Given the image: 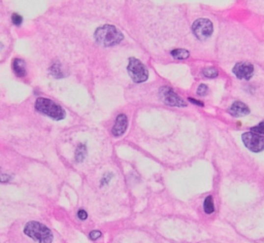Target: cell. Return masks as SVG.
Returning a JSON list of instances; mask_svg holds the SVG:
<instances>
[{
  "mask_svg": "<svg viewBox=\"0 0 264 243\" xmlns=\"http://www.w3.org/2000/svg\"><path fill=\"white\" fill-rule=\"evenodd\" d=\"M94 37L96 42L104 47L116 46L124 38L121 31L113 25H105L98 28L94 33Z\"/></svg>",
  "mask_w": 264,
  "mask_h": 243,
  "instance_id": "1",
  "label": "cell"
},
{
  "mask_svg": "<svg viewBox=\"0 0 264 243\" xmlns=\"http://www.w3.org/2000/svg\"><path fill=\"white\" fill-rule=\"evenodd\" d=\"M25 235L39 243H52L53 234L49 228L37 221H29L24 228Z\"/></svg>",
  "mask_w": 264,
  "mask_h": 243,
  "instance_id": "2",
  "label": "cell"
},
{
  "mask_svg": "<svg viewBox=\"0 0 264 243\" xmlns=\"http://www.w3.org/2000/svg\"><path fill=\"white\" fill-rule=\"evenodd\" d=\"M35 108L39 113H42L51 119L61 121L65 118V110L55 103L54 101L47 98H37L35 101Z\"/></svg>",
  "mask_w": 264,
  "mask_h": 243,
  "instance_id": "3",
  "label": "cell"
},
{
  "mask_svg": "<svg viewBox=\"0 0 264 243\" xmlns=\"http://www.w3.org/2000/svg\"><path fill=\"white\" fill-rule=\"evenodd\" d=\"M128 73L134 83H144L149 78V73L146 66L136 58H130L127 66Z\"/></svg>",
  "mask_w": 264,
  "mask_h": 243,
  "instance_id": "4",
  "label": "cell"
},
{
  "mask_svg": "<svg viewBox=\"0 0 264 243\" xmlns=\"http://www.w3.org/2000/svg\"><path fill=\"white\" fill-rule=\"evenodd\" d=\"M242 143L248 149L253 153H260L264 150V136L254 132H247L242 134Z\"/></svg>",
  "mask_w": 264,
  "mask_h": 243,
  "instance_id": "5",
  "label": "cell"
},
{
  "mask_svg": "<svg viewBox=\"0 0 264 243\" xmlns=\"http://www.w3.org/2000/svg\"><path fill=\"white\" fill-rule=\"evenodd\" d=\"M192 31L198 39L205 40L212 33V23L208 19H198L193 23Z\"/></svg>",
  "mask_w": 264,
  "mask_h": 243,
  "instance_id": "6",
  "label": "cell"
},
{
  "mask_svg": "<svg viewBox=\"0 0 264 243\" xmlns=\"http://www.w3.org/2000/svg\"><path fill=\"white\" fill-rule=\"evenodd\" d=\"M160 98L165 104L171 106H186L185 101L183 100L176 92H174L169 87H162L159 91Z\"/></svg>",
  "mask_w": 264,
  "mask_h": 243,
  "instance_id": "7",
  "label": "cell"
},
{
  "mask_svg": "<svg viewBox=\"0 0 264 243\" xmlns=\"http://www.w3.org/2000/svg\"><path fill=\"white\" fill-rule=\"evenodd\" d=\"M232 72L239 79H250L254 74V66L249 62H239L233 67Z\"/></svg>",
  "mask_w": 264,
  "mask_h": 243,
  "instance_id": "8",
  "label": "cell"
},
{
  "mask_svg": "<svg viewBox=\"0 0 264 243\" xmlns=\"http://www.w3.org/2000/svg\"><path fill=\"white\" fill-rule=\"evenodd\" d=\"M128 126V119L127 116L124 114H121L117 117L116 123L111 130V133L114 136H121L126 132V129Z\"/></svg>",
  "mask_w": 264,
  "mask_h": 243,
  "instance_id": "9",
  "label": "cell"
},
{
  "mask_svg": "<svg viewBox=\"0 0 264 243\" xmlns=\"http://www.w3.org/2000/svg\"><path fill=\"white\" fill-rule=\"evenodd\" d=\"M229 113L233 117H243L250 113V109L245 103L240 102V101H237V102L230 106Z\"/></svg>",
  "mask_w": 264,
  "mask_h": 243,
  "instance_id": "10",
  "label": "cell"
},
{
  "mask_svg": "<svg viewBox=\"0 0 264 243\" xmlns=\"http://www.w3.org/2000/svg\"><path fill=\"white\" fill-rule=\"evenodd\" d=\"M13 69L14 73L18 77H24L26 76V63L21 59H15L13 62Z\"/></svg>",
  "mask_w": 264,
  "mask_h": 243,
  "instance_id": "11",
  "label": "cell"
},
{
  "mask_svg": "<svg viewBox=\"0 0 264 243\" xmlns=\"http://www.w3.org/2000/svg\"><path fill=\"white\" fill-rule=\"evenodd\" d=\"M171 56L178 60H185L189 58L190 53L185 49H177L171 50Z\"/></svg>",
  "mask_w": 264,
  "mask_h": 243,
  "instance_id": "12",
  "label": "cell"
},
{
  "mask_svg": "<svg viewBox=\"0 0 264 243\" xmlns=\"http://www.w3.org/2000/svg\"><path fill=\"white\" fill-rule=\"evenodd\" d=\"M204 208L207 214H212L215 211V206H214V202H212V197L208 196L205 200L204 203Z\"/></svg>",
  "mask_w": 264,
  "mask_h": 243,
  "instance_id": "13",
  "label": "cell"
},
{
  "mask_svg": "<svg viewBox=\"0 0 264 243\" xmlns=\"http://www.w3.org/2000/svg\"><path fill=\"white\" fill-rule=\"evenodd\" d=\"M202 74L208 78H215L218 76L219 73H218V70L214 67H208L202 70Z\"/></svg>",
  "mask_w": 264,
  "mask_h": 243,
  "instance_id": "14",
  "label": "cell"
},
{
  "mask_svg": "<svg viewBox=\"0 0 264 243\" xmlns=\"http://www.w3.org/2000/svg\"><path fill=\"white\" fill-rule=\"evenodd\" d=\"M86 153H87V150H86V146H83V145H80L79 146L78 149H77V153H76V159L78 162H82L85 157H86Z\"/></svg>",
  "mask_w": 264,
  "mask_h": 243,
  "instance_id": "15",
  "label": "cell"
},
{
  "mask_svg": "<svg viewBox=\"0 0 264 243\" xmlns=\"http://www.w3.org/2000/svg\"><path fill=\"white\" fill-rule=\"evenodd\" d=\"M251 131L257 134H264V122H261V123L258 124L257 126L251 128Z\"/></svg>",
  "mask_w": 264,
  "mask_h": 243,
  "instance_id": "16",
  "label": "cell"
},
{
  "mask_svg": "<svg viewBox=\"0 0 264 243\" xmlns=\"http://www.w3.org/2000/svg\"><path fill=\"white\" fill-rule=\"evenodd\" d=\"M209 92V88L207 85H204V84H201L198 89H197V95L199 96H206Z\"/></svg>",
  "mask_w": 264,
  "mask_h": 243,
  "instance_id": "17",
  "label": "cell"
},
{
  "mask_svg": "<svg viewBox=\"0 0 264 243\" xmlns=\"http://www.w3.org/2000/svg\"><path fill=\"white\" fill-rule=\"evenodd\" d=\"M12 20H13V23H14L15 25L19 26V25H21V24H22L23 18H22L21 16H20V15H18V14H14L13 17H12Z\"/></svg>",
  "mask_w": 264,
  "mask_h": 243,
  "instance_id": "18",
  "label": "cell"
},
{
  "mask_svg": "<svg viewBox=\"0 0 264 243\" xmlns=\"http://www.w3.org/2000/svg\"><path fill=\"white\" fill-rule=\"evenodd\" d=\"M78 218H79V219L85 220V219L88 218L87 212H86L84 209H79V212H78Z\"/></svg>",
  "mask_w": 264,
  "mask_h": 243,
  "instance_id": "19",
  "label": "cell"
},
{
  "mask_svg": "<svg viewBox=\"0 0 264 243\" xmlns=\"http://www.w3.org/2000/svg\"><path fill=\"white\" fill-rule=\"evenodd\" d=\"M101 236V233L99 231H92L90 233V238L92 240H96Z\"/></svg>",
  "mask_w": 264,
  "mask_h": 243,
  "instance_id": "20",
  "label": "cell"
},
{
  "mask_svg": "<svg viewBox=\"0 0 264 243\" xmlns=\"http://www.w3.org/2000/svg\"><path fill=\"white\" fill-rule=\"evenodd\" d=\"M189 101H190V102H193L194 104H196V105L204 106V103L200 102V101H197V100H195V99H193V98H189Z\"/></svg>",
  "mask_w": 264,
  "mask_h": 243,
  "instance_id": "21",
  "label": "cell"
}]
</instances>
